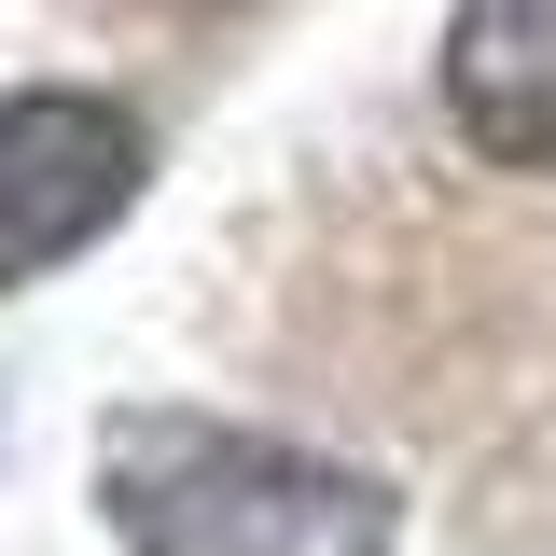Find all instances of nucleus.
I'll use <instances>...</instances> for the list:
<instances>
[{
	"mask_svg": "<svg viewBox=\"0 0 556 556\" xmlns=\"http://www.w3.org/2000/svg\"><path fill=\"white\" fill-rule=\"evenodd\" d=\"M98 515L126 543H390V486L223 417H126L98 445Z\"/></svg>",
	"mask_w": 556,
	"mask_h": 556,
	"instance_id": "f257e3e1",
	"label": "nucleus"
},
{
	"mask_svg": "<svg viewBox=\"0 0 556 556\" xmlns=\"http://www.w3.org/2000/svg\"><path fill=\"white\" fill-rule=\"evenodd\" d=\"M126 195H139V112L84 98V84L0 98V292L70 265L84 237H112Z\"/></svg>",
	"mask_w": 556,
	"mask_h": 556,
	"instance_id": "f03ea898",
	"label": "nucleus"
},
{
	"mask_svg": "<svg viewBox=\"0 0 556 556\" xmlns=\"http://www.w3.org/2000/svg\"><path fill=\"white\" fill-rule=\"evenodd\" d=\"M445 126L486 167H556V0H459V28H445Z\"/></svg>",
	"mask_w": 556,
	"mask_h": 556,
	"instance_id": "7ed1b4c3",
	"label": "nucleus"
}]
</instances>
